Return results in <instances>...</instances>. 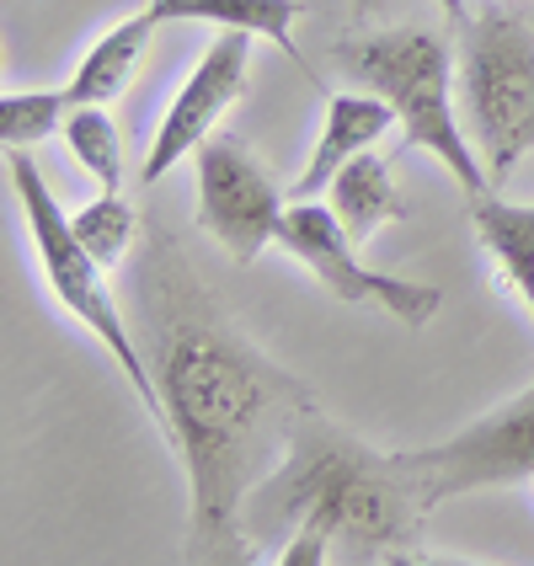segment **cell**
<instances>
[{
    "label": "cell",
    "instance_id": "1",
    "mask_svg": "<svg viewBox=\"0 0 534 566\" xmlns=\"http://www.w3.org/2000/svg\"><path fill=\"white\" fill-rule=\"evenodd\" d=\"M150 369L160 385L166 443L188 475V562H247V497L289 449L311 390L262 358L235 321L203 294L177 241H156L145 262Z\"/></svg>",
    "mask_w": 534,
    "mask_h": 566
},
{
    "label": "cell",
    "instance_id": "2",
    "mask_svg": "<svg viewBox=\"0 0 534 566\" xmlns=\"http://www.w3.org/2000/svg\"><path fill=\"white\" fill-rule=\"evenodd\" d=\"M428 513L407 454H379L305 407L283 460L247 497V539H283L268 551L283 566L411 562Z\"/></svg>",
    "mask_w": 534,
    "mask_h": 566
},
{
    "label": "cell",
    "instance_id": "3",
    "mask_svg": "<svg viewBox=\"0 0 534 566\" xmlns=\"http://www.w3.org/2000/svg\"><path fill=\"white\" fill-rule=\"evenodd\" d=\"M364 92L385 96L396 107V124L407 134V150H428L443 171L471 192H492V177L460 128V102L449 96V43L433 28H379L347 38L332 49Z\"/></svg>",
    "mask_w": 534,
    "mask_h": 566
},
{
    "label": "cell",
    "instance_id": "4",
    "mask_svg": "<svg viewBox=\"0 0 534 566\" xmlns=\"http://www.w3.org/2000/svg\"><path fill=\"white\" fill-rule=\"evenodd\" d=\"M6 166H11V182H17V198H22L28 241H32V256H38V273L49 283V294L92 332L96 343L107 347V358L124 369V379L134 385V396L145 401L150 422H156L160 439H166V411H160L156 369H150V358L139 353L124 311H118V300H113V289H107V268L81 247L75 224L64 214V203L54 198V188L43 182L32 150H6Z\"/></svg>",
    "mask_w": 534,
    "mask_h": 566
},
{
    "label": "cell",
    "instance_id": "5",
    "mask_svg": "<svg viewBox=\"0 0 534 566\" xmlns=\"http://www.w3.org/2000/svg\"><path fill=\"white\" fill-rule=\"evenodd\" d=\"M454 102L460 128L481 156L492 188L513 177V166L534 156V28L519 11L465 17L460 60H454Z\"/></svg>",
    "mask_w": 534,
    "mask_h": 566
},
{
    "label": "cell",
    "instance_id": "6",
    "mask_svg": "<svg viewBox=\"0 0 534 566\" xmlns=\"http://www.w3.org/2000/svg\"><path fill=\"white\" fill-rule=\"evenodd\" d=\"M279 247L294 262H305L332 300L379 305L390 321H401L407 332H422L443 305V294L433 283H407V279H390V273H375L358 256V241L337 224L332 203H315V198L311 203H289V214L279 224Z\"/></svg>",
    "mask_w": 534,
    "mask_h": 566
},
{
    "label": "cell",
    "instance_id": "7",
    "mask_svg": "<svg viewBox=\"0 0 534 566\" xmlns=\"http://www.w3.org/2000/svg\"><path fill=\"white\" fill-rule=\"evenodd\" d=\"M407 465L417 475L428 507L449 503V497L486 492V486L534 481V385L519 390L513 401H503L498 411L465 422L460 433H449L443 443L411 449Z\"/></svg>",
    "mask_w": 534,
    "mask_h": 566
},
{
    "label": "cell",
    "instance_id": "8",
    "mask_svg": "<svg viewBox=\"0 0 534 566\" xmlns=\"http://www.w3.org/2000/svg\"><path fill=\"white\" fill-rule=\"evenodd\" d=\"M192 171H198V230L230 262H256L268 247H279L289 192H279V182L241 139L209 134L192 156Z\"/></svg>",
    "mask_w": 534,
    "mask_h": 566
},
{
    "label": "cell",
    "instance_id": "9",
    "mask_svg": "<svg viewBox=\"0 0 534 566\" xmlns=\"http://www.w3.org/2000/svg\"><path fill=\"white\" fill-rule=\"evenodd\" d=\"M252 32H214V43L198 54L192 75L177 86L166 118H160L156 139H150V156L139 166L145 188L166 182L182 160L198 156V145L214 134L224 113L247 96V70H252Z\"/></svg>",
    "mask_w": 534,
    "mask_h": 566
},
{
    "label": "cell",
    "instance_id": "10",
    "mask_svg": "<svg viewBox=\"0 0 534 566\" xmlns=\"http://www.w3.org/2000/svg\"><path fill=\"white\" fill-rule=\"evenodd\" d=\"M396 124V107L375 92H332L326 96V118H321V134H315V150L305 156L300 177L289 182V203H311V198H326L332 177L343 171L353 156L375 150L379 139Z\"/></svg>",
    "mask_w": 534,
    "mask_h": 566
},
{
    "label": "cell",
    "instance_id": "11",
    "mask_svg": "<svg viewBox=\"0 0 534 566\" xmlns=\"http://www.w3.org/2000/svg\"><path fill=\"white\" fill-rule=\"evenodd\" d=\"M471 224L503 289L519 294V305L534 315V203H507L498 192H475Z\"/></svg>",
    "mask_w": 534,
    "mask_h": 566
},
{
    "label": "cell",
    "instance_id": "12",
    "mask_svg": "<svg viewBox=\"0 0 534 566\" xmlns=\"http://www.w3.org/2000/svg\"><path fill=\"white\" fill-rule=\"evenodd\" d=\"M156 28L160 22H156V11H150V6H139L134 17H124V22H113V28L102 32L92 49L81 54L75 75L64 81L70 102H75V107H81V102H102V107H113V102L124 96V86L134 81L139 54L150 49Z\"/></svg>",
    "mask_w": 534,
    "mask_h": 566
},
{
    "label": "cell",
    "instance_id": "13",
    "mask_svg": "<svg viewBox=\"0 0 534 566\" xmlns=\"http://www.w3.org/2000/svg\"><path fill=\"white\" fill-rule=\"evenodd\" d=\"M326 203H332L337 224H343L358 247H369L375 230H385V224L407 220V203H401V192L390 182V166H385V156H375V150L353 156L343 171L332 177Z\"/></svg>",
    "mask_w": 534,
    "mask_h": 566
},
{
    "label": "cell",
    "instance_id": "14",
    "mask_svg": "<svg viewBox=\"0 0 534 566\" xmlns=\"http://www.w3.org/2000/svg\"><path fill=\"white\" fill-rule=\"evenodd\" d=\"M156 22H198V28L214 32H252V38H268L279 43L294 64L300 49H294V22H300V0H150Z\"/></svg>",
    "mask_w": 534,
    "mask_h": 566
},
{
    "label": "cell",
    "instance_id": "15",
    "mask_svg": "<svg viewBox=\"0 0 534 566\" xmlns=\"http://www.w3.org/2000/svg\"><path fill=\"white\" fill-rule=\"evenodd\" d=\"M64 145H70V156L81 160V171H92L96 182H102V192L124 188V139H118V124H113V113L102 102L70 107Z\"/></svg>",
    "mask_w": 534,
    "mask_h": 566
},
{
    "label": "cell",
    "instance_id": "16",
    "mask_svg": "<svg viewBox=\"0 0 534 566\" xmlns=\"http://www.w3.org/2000/svg\"><path fill=\"white\" fill-rule=\"evenodd\" d=\"M70 92L54 86V92H6L0 96V139L6 150H38L43 139L64 134V118H70Z\"/></svg>",
    "mask_w": 534,
    "mask_h": 566
},
{
    "label": "cell",
    "instance_id": "17",
    "mask_svg": "<svg viewBox=\"0 0 534 566\" xmlns=\"http://www.w3.org/2000/svg\"><path fill=\"white\" fill-rule=\"evenodd\" d=\"M70 224H75L81 247L113 273V268L128 256V241H134V230H139V214L124 203V192H96L86 209L70 214Z\"/></svg>",
    "mask_w": 534,
    "mask_h": 566
},
{
    "label": "cell",
    "instance_id": "18",
    "mask_svg": "<svg viewBox=\"0 0 534 566\" xmlns=\"http://www.w3.org/2000/svg\"><path fill=\"white\" fill-rule=\"evenodd\" d=\"M443 11H449V22H465V0H439Z\"/></svg>",
    "mask_w": 534,
    "mask_h": 566
},
{
    "label": "cell",
    "instance_id": "19",
    "mask_svg": "<svg viewBox=\"0 0 534 566\" xmlns=\"http://www.w3.org/2000/svg\"><path fill=\"white\" fill-rule=\"evenodd\" d=\"M353 11H358V17H369V11H379V0H353Z\"/></svg>",
    "mask_w": 534,
    "mask_h": 566
}]
</instances>
